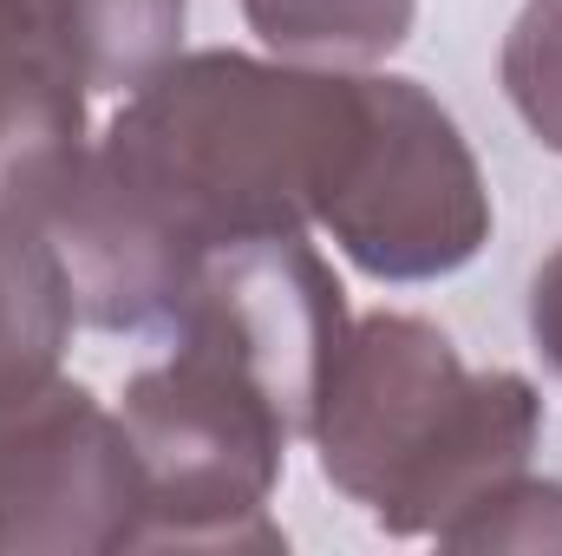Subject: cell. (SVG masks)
<instances>
[{
  "instance_id": "6da1fadb",
  "label": "cell",
  "mask_w": 562,
  "mask_h": 556,
  "mask_svg": "<svg viewBox=\"0 0 562 556\" xmlns=\"http://www.w3.org/2000/svg\"><path fill=\"white\" fill-rule=\"evenodd\" d=\"M353 79L203 46L125 92L92 144L203 256L256 236H307L353 119Z\"/></svg>"
},
{
  "instance_id": "7a4b0ae2",
  "label": "cell",
  "mask_w": 562,
  "mask_h": 556,
  "mask_svg": "<svg viewBox=\"0 0 562 556\" xmlns=\"http://www.w3.org/2000/svg\"><path fill=\"white\" fill-rule=\"evenodd\" d=\"M321 478L386 537H438L491 485L530 471L543 393L510 367H464L425 314H353L307 419Z\"/></svg>"
},
{
  "instance_id": "3957f363",
  "label": "cell",
  "mask_w": 562,
  "mask_h": 556,
  "mask_svg": "<svg viewBox=\"0 0 562 556\" xmlns=\"http://www.w3.org/2000/svg\"><path fill=\"white\" fill-rule=\"evenodd\" d=\"M125 438L138 452L144 524L132 551H281L269 518L294 425L229 360L170 341L119 393Z\"/></svg>"
},
{
  "instance_id": "277c9868",
  "label": "cell",
  "mask_w": 562,
  "mask_h": 556,
  "mask_svg": "<svg viewBox=\"0 0 562 556\" xmlns=\"http://www.w3.org/2000/svg\"><path fill=\"white\" fill-rule=\"evenodd\" d=\"M491 223V184L458 119L419 79L360 73L314 230L373 281H445L477 263Z\"/></svg>"
},
{
  "instance_id": "5b68a950",
  "label": "cell",
  "mask_w": 562,
  "mask_h": 556,
  "mask_svg": "<svg viewBox=\"0 0 562 556\" xmlns=\"http://www.w3.org/2000/svg\"><path fill=\"white\" fill-rule=\"evenodd\" d=\"M138 524L144 478L119 407L66 374L0 393V556H112Z\"/></svg>"
},
{
  "instance_id": "8992f818",
  "label": "cell",
  "mask_w": 562,
  "mask_h": 556,
  "mask_svg": "<svg viewBox=\"0 0 562 556\" xmlns=\"http://www.w3.org/2000/svg\"><path fill=\"white\" fill-rule=\"evenodd\" d=\"M347 288L334 263L307 236H256L210 249L183 288L164 341L203 347L249 374L276 400L294 438H307V419L321 400V380L347 341Z\"/></svg>"
},
{
  "instance_id": "52a82bcc",
  "label": "cell",
  "mask_w": 562,
  "mask_h": 556,
  "mask_svg": "<svg viewBox=\"0 0 562 556\" xmlns=\"http://www.w3.org/2000/svg\"><path fill=\"white\" fill-rule=\"evenodd\" d=\"M26 230L46 236L79 327L99 334H164L203 263V249L144 203L99 144H86V157L40 197Z\"/></svg>"
},
{
  "instance_id": "ba28073f",
  "label": "cell",
  "mask_w": 562,
  "mask_h": 556,
  "mask_svg": "<svg viewBox=\"0 0 562 556\" xmlns=\"http://www.w3.org/2000/svg\"><path fill=\"white\" fill-rule=\"evenodd\" d=\"M86 79L46 26L40 0H0V216L26 223L40 197L86 157Z\"/></svg>"
},
{
  "instance_id": "9c48e42d",
  "label": "cell",
  "mask_w": 562,
  "mask_h": 556,
  "mask_svg": "<svg viewBox=\"0 0 562 556\" xmlns=\"http://www.w3.org/2000/svg\"><path fill=\"white\" fill-rule=\"evenodd\" d=\"M86 92H138L183 53L190 0H40Z\"/></svg>"
},
{
  "instance_id": "30bf717a",
  "label": "cell",
  "mask_w": 562,
  "mask_h": 556,
  "mask_svg": "<svg viewBox=\"0 0 562 556\" xmlns=\"http://www.w3.org/2000/svg\"><path fill=\"white\" fill-rule=\"evenodd\" d=\"M243 20L276 59L373 73L413 40L419 0H243Z\"/></svg>"
},
{
  "instance_id": "8fae6325",
  "label": "cell",
  "mask_w": 562,
  "mask_h": 556,
  "mask_svg": "<svg viewBox=\"0 0 562 556\" xmlns=\"http://www.w3.org/2000/svg\"><path fill=\"white\" fill-rule=\"evenodd\" d=\"M79 314L40 230L0 216V393L59 374Z\"/></svg>"
},
{
  "instance_id": "7c38bea8",
  "label": "cell",
  "mask_w": 562,
  "mask_h": 556,
  "mask_svg": "<svg viewBox=\"0 0 562 556\" xmlns=\"http://www.w3.org/2000/svg\"><path fill=\"white\" fill-rule=\"evenodd\" d=\"M445 551H530V556H562V485L557 478H504L491 485L471 511H458L438 531Z\"/></svg>"
},
{
  "instance_id": "4fadbf2b",
  "label": "cell",
  "mask_w": 562,
  "mask_h": 556,
  "mask_svg": "<svg viewBox=\"0 0 562 556\" xmlns=\"http://www.w3.org/2000/svg\"><path fill=\"white\" fill-rule=\"evenodd\" d=\"M504 92L530 138L562 157V0H524L504 33Z\"/></svg>"
},
{
  "instance_id": "5bb4252c",
  "label": "cell",
  "mask_w": 562,
  "mask_h": 556,
  "mask_svg": "<svg viewBox=\"0 0 562 556\" xmlns=\"http://www.w3.org/2000/svg\"><path fill=\"white\" fill-rule=\"evenodd\" d=\"M530 341H537L543 367L562 380V249L530 276Z\"/></svg>"
}]
</instances>
